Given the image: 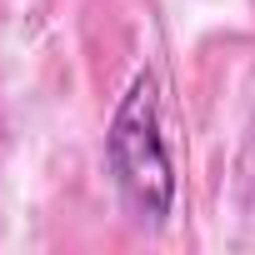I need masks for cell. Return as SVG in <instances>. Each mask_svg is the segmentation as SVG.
I'll return each instance as SVG.
<instances>
[{"instance_id": "6da1fadb", "label": "cell", "mask_w": 255, "mask_h": 255, "mask_svg": "<svg viewBox=\"0 0 255 255\" xmlns=\"http://www.w3.org/2000/svg\"><path fill=\"white\" fill-rule=\"evenodd\" d=\"M105 170L110 185L135 225L160 230L175 215V155L165 140V100H160V75L135 70L125 85L110 125H105Z\"/></svg>"}]
</instances>
